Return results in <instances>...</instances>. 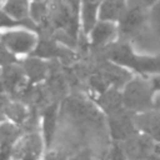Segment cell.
I'll return each mask as SVG.
<instances>
[{"instance_id": "4dcf8cb0", "label": "cell", "mask_w": 160, "mask_h": 160, "mask_svg": "<svg viewBox=\"0 0 160 160\" xmlns=\"http://www.w3.org/2000/svg\"><path fill=\"white\" fill-rule=\"evenodd\" d=\"M49 160H51V159H49Z\"/></svg>"}, {"instance_id": "8fae6325", "label": "cell", "mask_w": 160, "mask_h": 160, "mask_svg": "<svg viewBox=\"0 0 160 160\" xmlns=\"http://www.w3.org/2000/svg\"><path fill=\"white\" fill-rule=\"evenodd\" d=\"M0 76L2 79L0 82L6 92L20 94V91L28 85L25 81L26 76H25L21 66L18 65V62L2 68Z\"/></svg>"}, {"instance_id": "d6986e66", "label": "cell", "mask_w": 160, "mask_h": 160, "mask_svg": "<svg viewBox=\"0 0 160 160\" xmlns=\"http://www.w3.org/2000/svg\"><path fill=\"white\" fill-rule=\"evenodd\" d=\"M29 0H6L2 5V11L16 21L29 19Z\"/></svg>"}, {"instance_id": "7c38bea8", "label": "cell", "mask_w": 160, "mask_h": 160, "mask_svg": "<svg viewBox=\"0 0 160 160\" xmlns=\"http://www.w3.org/2000/svg\"><path fill=\"white\" fill-rule=\"evenodd\" d=\"M102 0H80V22L85 35H89L99 20V8Z\"/></svg>"}, {"instance_id": "52a82bcc", "label": "cell", "mask_w": 160, "mask_h": 160, "mask_svg": "<svg viewBox=\"0 0 160 160\" xmlns=\"http://www.w3.org/2000/svg\"><path fill=\"white\" fill-rule=\"evenodd\" d=\"M109 129L114 141L121 142L129 139L130 136L138 132L134 121V114L122 109L115 114L109 115Z\"/></svg>"}, {"instance_id": "8992f818", "label": "cell", "mask_w": 160, "mask_h": 160, "mask_svg": "<svg viewBox=\"0 0 160 160\" xmlns=\"http://www.w3.org/2000/svg\"><path fill=\"white\" fill-rule=\"evenodd\" d=\"M128 160H149L156 149V141L138 131L129 139L120 142Z\"/></svg>"}, {"instance_id": "30bf717a", "label": "cell", "mask_w": 160, "mask_h": 160, "mask_svg": "<svg viewBox=\"0 0 160 160\" xmlns=\"http://www.w3.org/2000/svg\"><path fill=\"white\" fill-rule=\"evenodd\" d=\"M134 121L138 131L160 144V110L154 109L142 114H136L134 115Z\"/></svg>"}, {"instance_id": "44dd1931", "label": "cell", "mask_w": 160, "mask_h": 160, "mask_svg": "<svg viewBox=\"0 0 160 160\" xmlns=\"http://www.w3.org/2000/svg\"><path fill=\"white\" fill-rule=\"evenodd\" d=\"M148 21L151 24L152 29L160 34V0L148 10Z\"/></svg>"}, {"instance_id": "f546056e", "label": "cell", "mask_w": 160, "mask_h": 160, "mask_svg": "<svg viewBox=\"0 0 160 160\" xmlns=\"http://www.w3.org/2000/svg\"><path fill=\"white\" fill-rule=\"evenodd\" d=\"M122 1H126V0H122Z\"/></svg>"}, {"instance_id": "603a6c76", "label": "cell", "mask_w": 160, "mask_h": 160, "mask_svg": "<svg viewBox=\"0 0 160 160\" xmlns=\"http://www.w3.org/2000/svg\"><path fill=\"white\" fill-rule=\"evenodd\" d=\"M15 62H16V55H14L6 46H4L0 42V66L5 68Z\"/></svg>"}, {"instance_id": "f1b7e54d", "label": "cell", "mask_w": 160, "mask_h": 160, "mask_svg": "<svg viewBox=\"0 0 160 160\" xmlns=\"http://www.w3.org/2000/svg\"><path fill=\"white\" fill-rule=\"evenodd\" d=\"M71 160H78V159H71Z\"/></svg>"}, {"instance_id": "3957f363", "label": "cell", "mask_w": 160, "mask_h": 160, "mask_svg": "<svg viewBox=\"0 0 160 160\" xmlns=\"http://www.w3.org/2000/svg\"><path fill=\"white\" fill-rule=\"evenodd\" d=\"M0 42L14 55L31 54L38 44V39L29 29L8 30L0 34Z\"/></svg>"}, {"instance_id": "e0dca14e", "label": "cell", "mask_w": 160, "mask_h": 160, "mask_svg": "<svg viewBox=\"0 0 160 160\" xmlns=\"http://www.w3.org/2000/svg\"><path fill=\"white\" fill-rule=\"evenodd\" d=\"M56 116H58V104H51L45 108L41 114V136L44 139L45 146H49L56 126Z\"/></svg>"}, {"instance_id": "cb8c5ba5", "label": "cell", "mask_w": 160, "mask_h": 160, "mask_svg": "<svg viewBox=\"0 0 160 160\" xmlns=\"http://www.w3.org/2000/svg\"><path fill=\"white\" fill-rule=\"evenodd\" d=\"M158 0H126L128 6H140L142 9L149 10Z\"/></svg>"}, {"instance_id": "9a60e30c", "label": "cell", "mask_w": 160, "mask_h": 160, "mask_svg": "<svg viewBox=\"0 0 160 160\" xmlns=\"http://www.w3.org/2000/svg\"><path fill=\"white\" fill-rule=\"evenodd\" d=\"M31 56H36L40 59H55V58H65L66 50H64L55 39L51 38H41L34 51L30 54Z\"/></svg>"}, {"instance_id": "ac0fdd59", "label": "cell", "mask_w": 160, "mask_h": 160, "mask_svg": "<svg viewBox=\"0 0 160 160\" xmlns=\"http://www.w3.org/2000/svg\"><path fill=\"white\" fill-rule=\"evenodd\" d=\"M4 115L9 121L19 126L30 122V111L20 101H9L4 109Z\"/></svg>"}, {"instance_id": "7a4b0ae2", "label": "cell", "mask_w": 160, "mask_h": 160, "mask_svg": "<svg viewBox=\"0 0 160 160\" xmlns=\"http://www.w3.org/2000/svg\"><path fill=\"white\" fill-rule=\"evenodd\" d=\"M155 88L150 78L132 76L121 89L122 106L129 112L136 115L154 110Z\"/></svg>"}, {"instance_id": "d4e9b609", "label": "cell", "mask_w": 160, "mask_h": 160, "mask_svg": "<svg viewBox=\"0 0 160 160\" xmlns=\"http://www.w3.org/2000/svg\"><path fill=\"white\" fill-rule=\"evenodd\" d=\"M150 79L154 84L155 91H160V76H154V78H150Z\"/></svg>"}, {"instance_id": "5bb4252c", "label": "cell", "mask_w": 160, "mask_h": 160, "mask_svg": "<svg viewBox=\"0 0 160 160\" xmlns=\"http://www.w3.org/2000/svg\"><path fill=\"white\" fill-rule=\"evenodd\" d=\"M99 106L109 115L115 114L124 109L122 99H121V90L118 88H109L105 91L100 92L96 98Z\"/></svg>"}, {"instance_id": "83f0119b", "label": "cell", "mask_w": 160, "mask_h": 160, "mask_svg": "<svg viewBox=\"0 0 160 160\" xmlns=\"http://www.w3.org/2000/svg\"><path fill=\"white\" fill-rule=\"evenodd\" d=\"M31 1H42V0H31Z\"/></svg>"}, {"instance_id": "2e32d148", "label": "cell", "mask_w": 160, "mask_h": 160, "mask_svg": "<svg viewBox=\"0 0 160 160\" xmlns=\"http://www.w3.org/2000/svg\"><path fill=\"white\" fill-rule=\"evenodd\" d=\"M126 1L122 0H102L99 8V20L118 22L126 10Z\"/></svg>"}, {"instance_id": "9c48e42d", "label": "cell", "mask_w": 160, "mask_h": 160, "mask_svg": "<svg viewBox=\"0 0 160 160\" xmlns=\"http://www.w3.org/2000/svg\"><path fill=\"white\" fill-rule=\"evenodd\" d=\"M118 36V25L110 21L98 20L89 32V44L94 49L106 48L114 42Z\"/></svg>"}, {"instance_id": "5b68a950", "label": "cell", "mask_w": 160, "mask_h": 160, "mask_svg": "<svg viewBox=\"0 0 160 160\" xmlns=\"http://www.w3.org/2000/svg\"><path fill=\"white\" fill-rule=\"evenodd\" d=\"M148 21V10L140 6H126L118 25V35L121 39H130L138 35Z\"/></svg>"}, {"instance_id": "277c9868", "label": "cell", "mask_w": 160, "mask_h": 160, "mask_svg": "<svg viewBox=\"0 0 160 160\" xmlns=\"http://www.w3.org/2000/svg\"><path fill=\"white\" fill-rule=\"evenodd\" d=\"M45 146L44 139L39 131H30L22 134V136L15 144L11 159L12 160H40L42 149Z\"/></svg>"}, {"instance_id": "6da1fadb", "label": "cell", "mask_w": 160, "mask_h": 160, "mask_svg": "<svg viewBox=\"0 0 160 160\" xmlns=\"http://www.w3.org/2000/svg\"><path fill=\"white\" fill-rule=\"evenodd\" d=\"M108 60L140 76H160V52L155 55H139L126 42H112L106 46Z\"/></svg>"}, {"instance_id": "ffe728a7", "label": "cell", "mask_w": 160, "mask_h": 160, "mask_svg": "<svg viewBox=\"0 0 160 160\" xmlns=\"http://www.w3.org/2000/svg\"><path fill=\"white\" fill-rule=\"evenodd\" d=\"M50 15V5L45 0L42 1H31L29 6V18L36 26H41L48 22Z\"/></svg>"}, {"instance_id": "4fadbf2b", "label": "cell", "mask_w": 160, "mask_h": 160, "mask_svg": "<svg viewBox=\"0 0 160 160\" xmlns=\"http://www.w3.org/2000/svg\"><path fill=\"white\" fill-rule=\"evenodd\" d=\"M20 66H21L26 79L30 82H39V81L44 80L48 74V70H49L48 62L44 59L31 56V55H30V58L25 59Z\"/></svg>"}, {"instance_id": "ba28073f", "label": "cell", "mask_w": 160, "mask_h": 160, "mask_svg": "<svg viewBox=\"0 0 160 160\" xmlns=\"http://www.w3.org/2000/svg\"><path fill=\"white\" fill-rule=\"evenodd\" d=\"M24 131L21 126L9 120L0 122V160L11 159L12 149Z\"/></svg>"}, {"instance_id": "484cf974", "label": "cell", "mask_w": 160, "mask_h": 160, "mask_svg": "<svg viewBox=\"0 0 160 160\" xmlns=\"http://www.w3.org/2000/svg\"><path fill=\"white\" fill-rule=\"evenodd\" d=\"M154 108L156 110H160V91L155 92V98H154Z\"/></svg>"}, {"instance_id": "7402d4cb", "label": "cell", "mask_w": 160, "mask_h": 160, "mask_svg": "<svg viewBox=\"0 0 160 160\" xmlns=\"http://www.w3.org/2000/svg\"><path fill=\"white\" fill-rule=\"evenodd\" d=\"M105 160H128V158H126V155H125L120 142L114 141L111 144L110 149L106 152Z\"/></svg>"}, {"instance_id": "4316f807", "label": "cell", "mask_w": 160, "mask_h": 160, "mask_svg": "<svg viewBox=\"0 0 160 160\" xmlns=\"http://www.w3.org/2000/svg\"><path fill=\"white\" fill-rule=\"evenodd\" d=\"M1 71H2V68L0 66V75H1Z\"/></svg>"}]
</instances>
